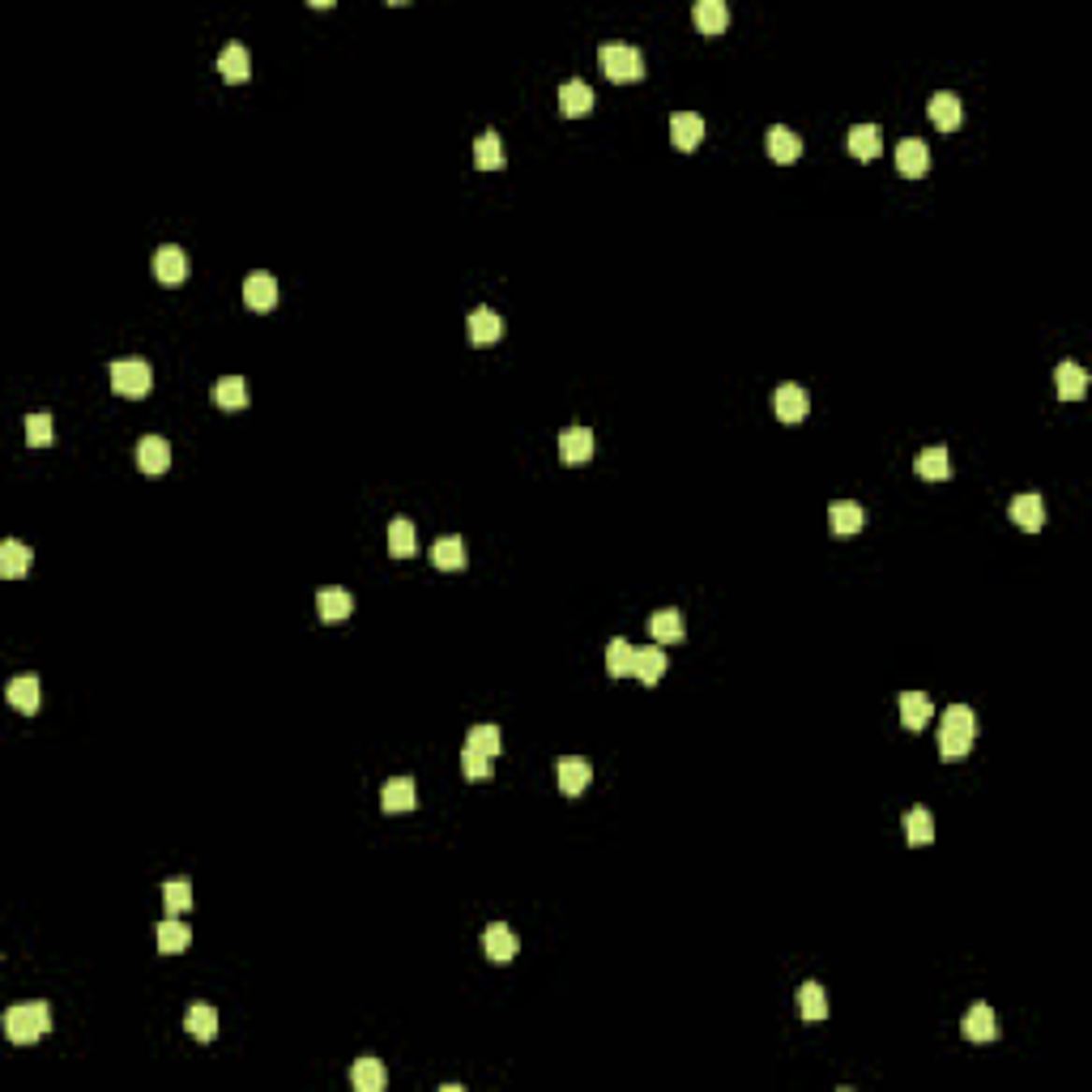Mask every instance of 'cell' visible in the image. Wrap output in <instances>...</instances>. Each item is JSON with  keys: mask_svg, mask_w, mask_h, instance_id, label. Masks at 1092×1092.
Masks as SVG:
<instances>
[{"mask_svg": "<svg viewBox=\"0 0 1092 1092\" xmlns=\"http://www.w3.org/2000/svg\"><path fill=\"white\" fill-rule=\"evenodd\" d=\"M503 338V320L491 308H474L470 312V342L474 346H495Z\"/></svg>", "mask_w": 1092, "mask_h": 1092, "instance_id": "cell-23", "label": "cell"}, {"mask_svg": "<svg viewBox=\"0 0 1092 1092\" xmlns=\"http://www.w3.org/2000/svg\"><path fill=\"white\" fill-rule=\"evenodd\" d=\"M850 154L862 158V163L880 158L883 154V133H880V124H853L850 128Z\"/></svg>", "mask_w": 1092, "mask_h": 1092, "instance_id": "cell-22", "label": "cell"}, {"mask_svg": "<svg viewBox=\"0 0 1092 1092\" xmlns=\"http://www.w3.org/2000/svg\"><path fill=\"white\" fill-rule=\"evenodd\" d=\"M350 610H355V598H350L346 590H338V585L316 593V615L325 619V623H342V619H350Z\"/></svg>", "mask_w": 1092, "mask_h": 1092, "instance_id": "cell-18", "label": "cell"}, {"mask_svg": "<svg viewBox=\"0 0 1092 1092\" xmlns=\"http://www.w3.org/2000/svg\"><path fill=\"white\" fill-rule=\"evenodd\" d=\"M973 730H977V717L968 705H952L943 713V725H939V755L943 760H965L968 747H973Z\"/></svg>", "mask_w": 1092, "mask_h": 1092, "instance_id": "cell-1", "label": "cell"}, {"mask_svg": "<svg viewBox=\"0 0 1092 1092\" xmlns=\"http://www.w3.org/2000/svg\"><path fill=\"white\" fill-rule=\"evenodd\" d=\"M163 900H167V913H184V909H193V883L188 880H167L163 883Z\"/></svg>", "mask_w": 1092, "mask_h": 1092, "instance_id": "cell-43", "label": "cell"}, {"mask_svg": "<svg viewBox=\"0 0 1092 1092\" xmlns=\"http://www.w3.org/2000/svg\"><path fill=\"white\" fill-rule=\"evenodd\" d=\"M700 137H705V120H700L696 111H675V116H670V141H675L678 150H696Z\"/></svg>", "mask_w": 1092, "mask_h": 1092, "instance_id": "cell-17", "label": "cell"}, {"mask_svg": "<svg viewBox=\"0 0 1092 1092\" xmlns=\"http://www.w3.org/2000/svg\"><path fill=\"white\" fill-rule=\"evenodd\" d=\"M51 1028V1007L48 1003H18L5 1012V1033H9V1041L18 1045H30L35 1037H43Z\"/></svg>", "mask_w": 1092, "mask_h": 1092, "instance_id": "cell-2", "label": "cell"}, {"mask_svg": "<svg viewBox=\"0 0 1092 1092\" xmlns=\"http://www.w3.org/2000/svg\"><path fill=\"white\" fill-rule=\"evenodd\" d=\"M184 1028L197 1037V1041H213V1037H218V1012H213V1007H205V1003L188 1007Z\"/></svg>", "mask_w": 1092, "mask_h": 1092, "instance_id": "cell-37", "label": "cell"}, {"mask_svg": "<svg viewBox=\"0 0 1092 1092\" xmlns=\"http://www.w3.org/2000/svg\"><path fill=\"white\" fill-rule=\"evenodd\" d=\"M470 747H478V751H487V755H500V747H503V735H500V725H474L470 730V738H465Z\"/></svg>", "mask_w": 1092, "mask_h": 1092, "instance_id": "cell-46", "label": "cell"}, {"mask_svg": "<svg viewBox=\"0 0 1092 1092\" xmlns=\"http://www.w3.org/2000/svg\"><path fill=\"white\" fill-rule=\"evenodd\" d=\"M154 273H158V282H167V286H180V282L188 278V256H184V248H175V243L158 248L154 252Z\"/></svg>", "mask_w": 1092, "mask_h": 1092, "instance_id": "cell-13", "label": "cell"}, {"mask_svg": "<svg viewBox=\"0 0 1092 1092\" xmlns=\"http://www.w3.org/2000/svg\"><path fill=\"white\" fill-rule=\"evenodd\" d=\"M560 457L568 465L590 461V457H593V431H590V427H568V431L560 435Z\"/></svg>", "mask_w": 1092, "mask_h": 1092, "instance_id": "cell-20", "label": "cell"}, {"mask_svg": "<svg viewBox=\"0 0 1092 1092\" xmlns=\"http://www.w3.org/2000/svg\"><path fill=\"white\" fill-rule=\"evenodd\" d=\"M483 952H487V960H495V965H508V960L521 952V939L503 926V922H491L487 935H483Z\"/></svg>", "mask_w": 1092, "mask_h": 1092, "instance_id": "cell-8", "label": "cell"}, {"mask_svg": "<svg viewBox=\"0 0 1092 1092\" xmlns=\"http://www.w3.org/2000/svg\"><path fill=\"white\" fill-rule=\"evenodd\" d=\"M218 73H223L231 86L248 81L252 78V56H248V48H243V43H226L223 56H218Z\"/></svg>", "mask_w": 1092, "mask_h": 1092, "instance_id": "cell-16", "label": "cell"}, {"mask_svg": "<svg viewBox=\"0 0 1092 1092\" xmlns=\"http://www.w3.org/2000/svg\"><path fill=\"white\" fill-rule=\"evenodd\" d=\"M188 943H193V930H188L184 922H175V913H167V922L158 926V952H163V956H175V952H184Z\"/></svg>", "mask_w": 1092, "mask_h": 1092, "instance_id": "cell-33", "label": "cell"}, {"mask_svg": "<svg viewBox=\"0 0 1092 1092\" xmlns=\"http://www.w3.org/2000/svg\"><path fill=\"white\" fill-rule=\"evenodd\" d=\"M768 154H773V163H794L803 154V137L785 124H773L768 128Z\"/></svg>", "mask_w": 1092, "mask_h": 1092, "instance_id": "cell-27", "label": "cell"}, {"mask_svg": "<svg viewBox=\"0 0 1092 1092\" xmlns=\"http://www.w3.org/2000/svg\"><path fill=\"white\" fill-rule=\"evenodd\" d=\"M913 470H918V478H926V483H943V478L952 474V461H948V448L935 444L926 448V453H918V461H913Z\"/></svg>", "mask_w": 1092, "mask_h": 1092, "instance_id": "cell-30", "label": "cell"}, {"mask_svg": "<svg viewBox=\"0 0 1092 1092\" xmlns=\"http://www.w3.org/2000/svg\"><path fill=\"white\" fill-rule=\"evenodd\" d=\"M555 777H560V790L568 794V798H576V794L590 790V781H593V764H590V760H580V755H563L560 768H555Z\"/></svg>", "mask_w": 1092, "mask_h": 1092, "instance_id": "cell-7", "label": "cell"}, {"mask_svg": "<svg viewBox=\"0 0 1092 1092\" xmlns=\"http://www.w3.org/2000/svg\"><path fill=\"white\" fill-rule=\"evenodd\" d=\"M648 632H653V640L658 645H675V640H683V615L678 610H658V615L648 619Z\"/></svg>", "mask_w": 1092, "mask_h": 1092, "instance_id": "cell-38", "label": "cell"}, {"mask_svg": "<svg viewBox=\"0 0 1092 1092\" xmlns=\"http://www.w3.org/2000/svg\"><path fill=\"white\" fill-rule=\"evenodd\" d=\"M26 568H30V551H26V546H22L18 538H5V542H0V572H5L9 580H18Z\"/></svg>", "mask_w": 1092, "mask_h": 1092, "instance_id": "cell-41", "label": "cell"}, {"mask_svg": "<svg viewBox=\"0 0 1092 1092\" xmlns=\"http://www.w3.org/2000/svg\"><path fill=\"white\" fill-rule=\"evenodd\" d=\"M243 303H248L252 312H273V303H278V282H273V273H248V278H243Z\"/></svg>", "mask_w": 1092, "mask_h": 1092, "instance_id": "cell-9", "label": "cell"}, {"mask_svg": "<svg viewBox=\"0 0 1092 1092\" xmlns=\"http://www.w3.org/2000/svg\"><path fill=\"white\" fill-rule=\"evenodd\" d=\"M107 376H111V388H116L120 397H145L150 385H154V371H150L145 358H116V363L107 368Z\"/></svg>", "mask_w": 1092, "mask_h": 1092, "instance_id": "cell-4", "label": "cell"}, {"mask_svg": "<svg viewBox=\"0 0 1092 1092\" xmlns=\"http://www.w3.org/2000/svg\"><path fill=\"white\" fill-rule=\"evenodd\" d=\"M960 120H965V107H960V98L952 95V90H939V95L930 98V124L943 128V133H956Z\"/></svg>", "mask_w": 1092, "mask_h": 1092, "instance_id": "cell-14", "label": "cell"}, {"mask_svg": "<svg viewBox=\"0 0 1092 1092\" xmlns=\"http://www.w3.org/2000/svg\"><path fill=\"white\" fill-rule=\"evenodd\" d=\"M692 18H696V26L705 30V35H721V30L730 26V5H725V0H696Z\"/></svg>", "mask_w": 1092, "mask_h": 1092, "instance_id": "cell-28", "label": "cell"}, {"mask_svg": "<svg viewBox=\"0 0 1092 1092\" xmlns=\"http://www.w3.org/2000/svg\"><path fill=\"white\" fill-rule=\"evenodd\" d=\"M415 551H418L415 525H410L406 517H397V521L388 525V555H393V560H410Z\"/></svg>", "mask_w": 1092, "mask_h": 1092, "instance_id": "cell-34", "label": "cell"}, {"mask_svg": "<svg viewBox=\"0 0 1092 1092\" xmlns=\"http://www.w3.org/2000/svg\"><path fill=\"white\" fill-rule=\"evenodd\" d=\"M1054 388H1058L1063 401H1080V397L1088 393V371H1084L1075 358H1067V363L1054 368Z\"/></svg>", "mask_w": 1092, "mask_h": 1092, "instance_id": "cell-12", "label": "cell"}, {"mask_svg": "<svg viewBox=\"0 0 1092 1092\" xmlns=\"http://www.w3.org/2000/svg\"><path fill=\"white\" fill-rule=\"evenodd\" d=\"M828 525H832V533H858L862 525H866V513H862V503H853V500H837L828 508Z\"/></svg>", "mask_w": 1092, "mask_h": 1092, "instance_id": "cell-29", "label": "cell"}, {"mask_svg": "<svg viewBox=\"0 0 1092 1092\" xmlns=\"http://www.w3.org/2000/svg\"><path fill=\"white\" fill-rule=\"evenodd\" d=\"M632 675L640 678V683H658L662 675H666V648H636V666H632Z\"/></svg>", "mask_w": 1092, "mask_h": 1092, "instance_id": "cell-35", "label": "cell"}, {"mask_svg": "<svg viewBox=\"0 0 1092 1092\" xmlns=\"http://www.w3.org/2000/svg\"><path fill=\"white\" fill-rule=\"evenodd\" d=\"M26 440L35 448H48L51 444V415H48V410H35V415H26Z\"/></svg>", "mask_w": 1092, "mask_h": 1092, "instance_id": "cell-45", "label": "cell"}, {"mask_svg": "<svg viewBox=\"0 0 1092 1092\" xmlns=\"http://www.w3.org/2000/svg\"><path fill=\"white\" fill-rule=\"evenodd\" d=\"M418 803V790L410 777H393V781H385V790H380V807L385 811H415Z\"/></svg>", "mask_w": 1092, "mask_h": 1092, "instance_id": "cell-21", "label": "cell"}, {"mask_svg": "<svg viewBox=\"0 0 1092 1092\" xmlns=\"http://www.w3.org/2000/svg\"><path fill=\"white\" fill-rule=\"evenodd\" d=\"M5 700H9L18 713H35V708H39V700H43L39 678H35V675H18L9 687H5Z\"/></svg>", "mask_w": 1092, "mask_h": 1092, "instance_id": "cell-15", "label": "cell"}, {"mask_svg": "<svg viewBox=\"0 0 1092 1092\" xmlns=\"http://www.w3.org/2000/svg\"><path fill=\"white\" fill-rule=\"evenodd\" d=\"M960 1033L968 1037V1041H995L998 1037V1020L995 1012H990V1003H973L965 1012V1020H960Z\"/></svg>", "mask_w": 1092, "mask_h": 1092, "instance_id": "cell-10", "label": "cell"}, {"mask_svg": "<svg viewBox=\"0 0 1092 1092\" xmlns=\"http://www.w3.org/2000/svg\"><path fill=\"white\" fill-rule=\"evenodd\" d=\"M602 60V73H606L610 81H640L645 78V56H640L636 48H628V43H606V48L598 51Z\"/></svg>", "mask_w": 1092, "mask_h": 1092, "instance_id": "cell-3", "label": "cell"}, {"mask_svg": "<svg viewBox=\"0 0 1092 1092\" xmlns=\"http://www.w3.org/2000/svg\"><path fill=\"white\" fill-rule=\"evenodd\" d=\"M905 837H909V845H930L935 841V815H930L926 807H913V811L905 815Z\"/></svg>", "mask_w": 1092, "mask_h": 1092, "instance_id": "cell-40", "label": "cell"}, {"mask_svg": "<svg viewBox=\"0 0 1092 1092\" xmlns=\"http://www.w3.org/2000/svg\"><path fill=\"white\" fill-rule=\"evenodd\" d=\"M431 563L440 572H457V568H465V542L457 538V533H448V538H435V546H431Z\"/></svg>", "mask_w": 1092, "mask_h": 1092, "instance_id": "cell-31", "label": "cell"}, {"mask_svg": "<svg viewBox=\"0 0 1092 1092\" xmlns=\"http://www.w3.org/2000/svg\"><path fill=\"white\" fill-rule=\"evenodd\" d=\"M896 171L905 175V180H922V175L930 171V150H926V141H918V137H905V141L896 145Z\"/></svg>", "mask_w": 1092, "mask_h": 1092, "instance_id": "cell-6", "label": "cell"}, {"mask_svg": "<svg viewBox=\"0 0 1092 1092\" xmlns=\"http://www.w3.org/2000/svg\"><path fill=\"white\" fill-rule=\"evenodd\" d=\"M773 410L781 423H803L807 410H811V397H807L803 385H781L773 393Z\"/></svg>", "mask_w": 1092, "mask_h": 1092, "instance_id": "cell-5", "label": "cell"}, {"mask_svg": "<svg viewBox=\"0 0 1092 1092\" xmlns=\"http://www.w3.org/2000/svg\"><path fill=\"white\" fill-rule=\"evenodd\" d=\"M798 1012H803V1020H811V1025H823V1020H828V995H823L820 982H803V990H798Z\"/></svg>", "mask_w": 1092, "mask_h": 1092, "instance_id": "cell-32", "label": "cell"}, {"mask_svg": "<svg viewBox=\"0 0 1092 1092\" xmlns=\"http://www.w3.org/2000/svg\"><path fill=\"white\" fill-rule=\"evenodd\" d=\"M474 163H478V171H500L503 167V141H500V133H491L487 128L483 137L474 141Z\"/></svg>", "mask_w": 1092, "mask_h": 1092, "instance_id": "cell-39", "label": "cell"}, {"mask_svg": "<svg viewBox=\"0 0 1092 1092\" xmlns=\"http://www.w3.org/2000/svg\"><path fill=\"white\" fill-rule=\"evenodd\" d=\"M1012 521L1020 525V530H1028V533H1037L1045 525V503H1041V495H1015L1012 500Z\"/></svg>", "mask_w": 1092, "mask_h": 1092, "instance_id": "cell-26", "label": "cell"}, {"mask_svg": "<svg viewBox=\"0 0 1092 1092\" xmlns=\"http://www.w3.org/2000/svg\"><path fill=\"white\" fill-rule=\"evenodd\" d=\"M461 773L470 777V781H487V777H491V755L465 743V751H461Z\"/></svg>", "mask_w": 1092, "mask_h": 1092, "instance_id": "cell-44", "label": "cell"}, {"mask_svg": "<svg viewBox=\"0 0 1092 1092\" xmlns=\"http://www.w3.org/2000/svg\"><path fill=\"white\" fill-rule=\"evenodd\" d=\"M213 401L223 410H243L248 406V380L243 376H223L213 385Z\"/></svg>", "mask_w": 1092, "mask_h": 1092, "instance_id": "cell-36", "label": "cell"}, {"mask_svg": "<svg viewBox=\"0 0 1092 1092\" xmlns=\"http://www.w3.org/2000/svg\"><path fill=\"white\" fill-rule=\"evenodd\" d=\"M930 717H935V705H930L926 692H905L900 696V721H905V730H926Z\"/></svg>", "mask_w": 1092, "mask_h": 1092, "instance_id": "cell-19", "label": "cell"}, {"mask_svg": "<svg viewBox=\"0 0 1092 1092\" xmlns=\"http://www.w3.org/2000/svg\"><path fill=\"white\" fill-rule=\"evenodd\" d=\"M350 1084H355L358 1092H385V1084H388V1071H385V1063L380 1058H358L355 1067H350Z\"/></svg>", "mask_w": 1092, "mask_h": 1092, "instance_id": "cell-24", "label": "cell"}, {"mask_svg": "<svg viewBox=\"0 0 1092 1092\" xmlns=\"http://www.w3.org/2000/svg\"><path fill=\"white\" fill-rule=\"evenodd\" d=\"M632 666H636V648L628 645V640H610L606 645V670H610V678H623V675H632Z\"/></svg>", "mask_w": 1092, "mask_h": 1092, "instance_id": "cell-42", "label": "cell"}, {"mask_svg": "<svg viewBox=\"0 0 1092 1092\" xmlns=\"http://www.w3.org/2000/svg\"><path fill=\"white\" fill-rule=\"evenodd\" d=\"M560 111L563 116H590L593 111V86L590 81H563L560 86Z\"/></svg>", "mask_w": 1092, "mask_h": 1092, "instance_id": "cell-25", "label": "cell"}, {"mask_svg": "<svg viewBox=\"0 0 1092 1092\" xmlns=\"http://www.w3.org/2000/svg\"><path fill=\"white\" fill-rule=\"evenodd\" d=\"M137 465H141V474H163L167 465H171V444H167L163 435H145L141 444H137Z\"/></svg>", "mask_w": 1092, "mask_h": 1092, "instance_id": "cell-11", "label": "cell"}]
</instances>
